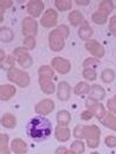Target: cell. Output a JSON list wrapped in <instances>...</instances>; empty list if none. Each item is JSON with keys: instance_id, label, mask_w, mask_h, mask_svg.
Segmentation results:
<instances>
[{"instance_id": "obj_1", "label": "cell", "mask_w": 116, "mask_h": 154, "mask_svg": "<svg viewBox=\"0 0 116 154\" xmlns=\"http://www.w3.org/2000/svg\"><path fill=\"white\" fill-rule=\"evenodd\" d=\"M52 133V124L51 122L42 116L31 118L27 124V134L29 138L36 141H42L48 139Z\"/></svg>"}, {"instance_id": "obj_2", "label": "cell", "mask_w": 116, "mask_h": 154, "mask_svg": "<svg viewBox=\"0 0 116 154\" xmlns=\"http://www.w3.org/2000/svg\"><path fill=\"white\" fill-rule=\"evenodd\" d=\"M69 35L70 30L65 24H62V26L57 27L56 29H54L49 34V46H50V49L55 52L62 51L65 48V38L69 37Z\"/></svg>"}, {"instance_id": "obj_3", "label": "cell", "mask_w": 116, "mask_h": 154, "mask_svg": "<svg viewBox=\"0 0 116 154\" xmlns=\"http://www.w3.org/2000/svg\"><path fill=\"white\" fill-rule=\"evenodd\" d=\"M39 82L41 86V89L42 92L46 94V95H50L55 92L56 87L55 84L52 82V78H54V69H51L50 66H41L39 69Z\"/></svg>"}, {"instance_id": "obj_4", "label": "cell", "mask_w": 116, "mask_h": 154, "mask_svg": "<svg viewBox=\"0 0 116 154\" xmlns=\"http://www.w3.org/2000/svg\"><path fill=\"white\" fill-rule=\"evenodd\" d=\"M7 78L8 80H11L12 82H14L19 87H27L30 82V78L27 72H24L22 69H16L15 66L11 67L7 71Z\"/></svg>"}, {"instance_id": "obj_5", "label": "cell", "mask_w": 116, "mask_h": 154, "mask_svg": "<svg viewBox=\"0 0 116 154\" xmlns=\"http://www.w3.org/2000/svg\"><path fill=\"white\" fill-rule=\"evenodd\" d=\"M101 131L96 125H85V139L89 148H96L100 144Z\"/></svg>"}, {"instance_id": "obj_6", "label": "cell", "mask_w": 116, "mask_h": 154, "mask_svg": "<svg viewBox=\"0 0 116 154\" xmlns=\"http://www.w3.org/2000/svg\"><path fill=\"white\" fill-rule=\"evenodd\" d=\"M86 108H87V110H89L99 121L102 119L103 116L106 115L105 107H103V104L100 103L99 101L92 100V99H87V100H86Z\"/></svg>"}, {"instance_id": "obj_7", "label": "cell", "mask_w": 116, "mask_h": 154, "mask_svg": "<svg viewBox=\"0 0 116 154\" xmlns=\"http://www.w3.org/2000/svg\"><path fill=\"white\" fill-rule=\"evenodd\" d=\"M57 21H58V14L52 8L46 9L43 16L41 17V24L44 28H52L57 24Z\"/></svg>"}, {"instance_id": "obj_8", "label": "cell", "mask_w": 116, "mask_h": 154, "mask_svg": "<svg viewBox=\"0 0 116 154\" xmlns=\"http://www.w3.org/2000/svg\"><path fill=\"white\" fill-rule=\"evenodd\" d=\"M51 65L55 71H57L61 74H67L71 71V63L62 57H55L51 60Z\"/></svg>"}, {"instance_id": "obj_9", "label": "cell", "mask_w": 116, "mask_h": 154, "mask_svg": "<svg viewBox=\"0 0 116 154\" xmlns=\"http://www.w3.org/2000/svg\"><path fill=\"white\" fill-rule=\"evenodd\" d=\"M86 50L95 57V58H102L105 56V48L95 39H89L85 44Z\"/></svg>"}, {"instance_id": "obj_10", "label": "cell", "mask_w": 116, "mask_h": 154, "mask_svg": "<svg viewBox=\"0 0 116 154\" xmlns=\"http://www.w3.org/2000/svg\"><path fill=\"white\" fill-rule=\"evenodd\" d=\"M37 28H39V24L33 17H24L22 20V32L26 37L36 35Z\"/></svg>"}, {"instance_id": "obj_11", "label": "cell", "mask_w": 116, "mask_h": 154, "mask_svg": "<svg viewBox=\"0 0 116 154\" xmlns=\"http://www.w3.org/2000/svg\"><path fill=\"white\" fill-rule=\"evenodd\" d=\"M55 108V103L52 100H49V99H45V100L39 101V103L35 106V111L39 114V115L45 116L48 114H50Z\"/></svg>"}, {"instance_id": "obj_12", "label": "cell", "mask_w": 116, "mask_h": 154, "mask_svg": "<svg viewBox=\"0 0 116 154\" xmlns=\"http://www.w3.org/2000/svg\"><path fill=\"white\" fill-rule=\"evenodd\" d=\"M44 9V2L41 0H31L27 5V11L33 17H37Z\"/></svg>"}, {"instance_id": "obj_13", "label": "cell", "mask_w": 116, "mask_h": 154, "mask_svg": "<svg viewBox=\"0 0 116 154\" xmlns=\"http://www.w3.org/2000/svg\"><path fill=\"white\" fill-rule=\"evenodd\" d=\"M71 96V86L66 81H61L57 87V97L61 101H67Z\"/></svg>"}, {"instance_id": "obj_14", "label": "cell", "mask_w": 116, "mask_h": 154, "mask_svg": "<svg viewBox=\"0 0 116 154\" xmlns=\"http://www.w3.org/2000/svg\"><path fill=\"white\" fill-rule=\"evenodd\" d=\"M55 137L58 141L65 143L71 137V131L67 126H63V125H58L55 130Z\"/></svg>"}, {"instance_id": "obj_15", "label": "cell", "mask_w": 116, "mask_h": 154, "mask_svg": "<svg viewBox=\"0 0 116 154\" xmlns=\"http://www.w3.org/2000/svg\"><path fill=\"white\" fill-rule=\"evenodd\" d=\"M16 93V88L13 85H1L0 87V99L2 101L11 100Z\"/></svg>"}, {"instance_id": "obj_16", "label": "cell", "mask_w": 116, "mask_h": 154, "mask_svg": "<svg viewBox=\"0 0 116 154\" xmlns=\"http://www.w3.org/2000/svg\"><path fill=\"white\" fill-rule=\"evenodd\" d=\"M106 96V92H105V88L100 85H93L91 86V94H89V97L88 99H92V100L99 101L103 100Z\"/></svg>"}, {"instance_id": "obj_17", "label": "cell", "mask_w": 116, "mask_h": 154, "mask_svg": "<svg viewBox=\"0 0 116 154\" xmlns=\"http://www.w3.org/2000/svg\"><path fill=\"white\" fill-rule=\"evenodd\" d=\"M100 122L106 128H108L113 131H116V115L111 114L110 111L106 112V115L103 116L102 119H100Z\"/></svg>"}, {"instance_id": "obj_18", "label": "cell", "mask_w": 116, "mask_h": 154, "mask_svg": "<svg viewBox=\"0 0 116 154\" xmlns=\"http://www.w3.org/2000/svg\"><path fill=\"white\" fill-rule=\"evenodd\" d=\"M78 35H79V37L83 39V41H89L91 37H92L93 35V29L91 28V26L88 24V22H84L83 23V26L79 28V30H78Z\"/></svg>"}, {"instance_id": "obj_19", "label": "cell", "mask_w": 116, "mask_h": 154, "mask_svg": "<svg viewBox=\"0 0 116 154\" xmlns=\"http://www.w3.org/2000/svg\"><path fill=\"white\" fill-rule=\"evenodd\" d=\"M11 149L16 154H24L27 152V145L22 139H14L11 144Z\"/></svg>"}, {"instance_id": "obj_20", "label": "cell", "mask_w": 116, "mask_h": 154, "mask_svg": "<svg viewBox=\"0 0 116 154\" xmlns=\"http://www.w3.org/2000/svg\"><path fill=\"white\" fill-rule=\"evenodd\" d=\"M1 125L6 129H13L16 126V117L13 114H5L1 117Z\"/></svg>"}, {"instance_id": "obj_21", "label": "cell", "mask_w": 116, "mask_h": 154, "mask_svg": "<svg viewBox=\"0 0 116 154\" xmlns=\"http://www.w3.org/2000/svg\"><path fill=\"white\" fill-rule=\"evenodd\" d=\"M69 21L72 26L77 27V26H79V24H81V23L84 22V16H83V14L79 11L76 9V11H72L69 14Z\"/></svg>"}, {"instance_id": "obj_22", "label": "cell", "mask_w": 116, "mask_h": 154, "mask_svg": "<svg viewBox=\"0 0 116 154\" xmlns=\"http://www.w3.org/2000/svg\"><path fill=\"white\" fill-rule=\"evenodd\" d=\"M57 122L58 125H63V126H67L69 123L71 122V115L69 111L66 110H61L57 114Z\"/></svg>"}, {"instance_id": "obj_23", "label": "cell", "mask_w": 116, "mask_h": 154, "mask_svg": "<svg viewBox=\"0 0 116 154\" xmlns=\"http://www.w3.org/2000/svg\"><path fill=\"white\" fill-rule=\"evenodd\" d=\"M114 9V5H113V0H103L101 1L100 5H99V12L105 14V15H108L109 13H111Z\"/></svg>"}, {"instance_id": "obj_24", "label": "cell", "mask_w": 116, "mask_h": 154, "mask_svg": "<svg viewBox=\"0 0 116 154\" xmlns=\"http://www.w3.org/2000/svg\"><path fill=\"white\" fill-rule=\"evenodd\" d=\"M13 38H14L13 31L11 30L9 28L1 27V29H0V39H1V42H4V43H9V42L13 41Z\"/></svg>"}, {"instance_id": "obj_25", "label": "cell", "mask_w": 116, "mask_h": 154, "mask_svg": "<svg viewBox=\"0 0 116 154\" xmlns=\"http://www.w3.org/2000/svg\"><path fill=\"white\" fill-rule=\"evenodd\" d=\"M115 79V72L111 69H106L101 72V80L105 84H110Z\"/></svg>"}, {"instance_id": "obj_26", "label": "cell", "mask_w": 116, "mask_h": 154, "mask_svg": "<svg viewBox=\"0 0 116 154\" xmlns=\"http://www.w3.org/2000/svg\"><path fill=\"white\" fill-rule=\"evenodd\" d=\"M73 92H74L76 95H85V94L91 93V86L88 85L87 82H79V84L74 87Z\"/></svg>"}, {"instance_id": "obj_27", "label": "cell", "mask_w": 116, "mask_h": 154, "mask_svg": "<svg viewBox=\"0 0 116 154\" xmlns=\"http://www.w3.org/2000/svg\"><path fill=\"white\" fill-rule=\"evenodd\" d=\"M8 140H9V137L6 133L0 134V154H9Z\"/></svg>"}, {"instance_id": "obj_28", "label": "cell", "mask_w": 116, "mask_h": 154, "mask_svg": "<svg viewBox=\"0 0 116 154\" xmlns=\"http://www.w3.org/2000/svg\"><path fill=\"white\" fill-rule=\"evenodd\" d=\"M55 6L57 7V9L65 12V11H69L72 8V2L70 0H56L55 1Z\"/></svg>"}, {"instance_id": "obj_29", "label": "cell", "mask_w": 116, "mask_h": 154, "mask_svg": "<svg viewBox=\"0 0 116 154\" xmlns=\"http://www.w3.org/2000/svg\"><path fill=\"white\" fill-rule=\"evenodd\" d=\"M17 62H19V64H20L22 67L29 69L31 65H33V58L30 57V54H24V56H22V57H20V58H17Z\"/></svg>"}, {"instance_id": "obj_30", "label": "cell", "mask_w": 116, "mask_h": 154, "mask_svg": "<svg viewBox=\"0 0 116 154\" xmlns=\"http://www.w3.org/2000/svg\"><path fill=\"white\" fill-rule=\"evenodd\" d=\"M71 149L76 154H83L85 152V144L81 140H76V141L72 143Z\"/></svg>"}, {"instance_id": "obj_31", "label": "cell", "mask_w": 116, "mask_h": 154, "mask_svg": "<svg viewBox=\"0 0 116 154\" xmlns=\"http://www.w3.org/2000/svg\"><path fill=\"white\" fill-rule=\"evenodd\" d=\"M92 20L94 23H96V24H105V23L107 22V15H105V14H102L100 13L99 11L98 12H95L94 14L92 15Z\"/></svg>"}, {"instance_id": "obj_32", "label": "cell", "mask_w": 116, "mask_h": 154, "mask_svg": "<svg viewBox=\"0 0 116 154\" xmlns=\"http://www.w3.org/2000/svg\"><path fill=\"white\" fill-rule=\"evenodd\" d=\"M73 137L77 138L78 140H81V139L85 138V125H77L73 130Z\"/></svg>"}, {"instance_id": "obj_33", "label": "cell", "mask_w": 116, "mask_h": 154, "mask_svg": "<svg viewBox=\"0 0 116 154\" xmlns=\"http://www.w3.org/2000/svg\"><path fill=\"white\" fill-rule=\"evenodd\" d=\"M83 77L85 78L86 80L94 81V80H96L98 74H96V72H95L94 69H84V71H83Z\"/></svg>"}, {"instance_id": "obj_34", "label": "cell", "mask_w": 116, "mask_h": 154, "mask_svg": "<svg viewBox=\"0 0 116 154\" xmlns=\"http://www.w3.org/2000/svg\"><path fill=\"white\" fill-rule=\"evenodd\" d=\"M23 44L28 50H33L36 46V39H35L34 36H27L23 41Z\"/></svg>"}, {"instance_id": "obj_35", "label": "cell", "mask_w": 116, "mask_h": 154, "mask_svg": "<svg viewBox=\"0 0 116 154\" xmlns=\"http://www.w3.org/2000/svg\"><path fill=\"white\" fill-rule=\"evenodd\" d=\"M83 65H84L85 69H94L99 65V62H98L96 58H87Z\"/></svg>"}, {"instance_id": "obj_36", "label": "cell", "mask_w": 116, "mask_h": 154, "mask_svg": "<svg viewBox=\"0 0 116 154\" xmlns=\"http://www.w3.org/2000/svg\"><path fill=\"white\" fill-rule=\"evenodd\" d=\"M27 54H28V49L26 46H19V48L14 49V51H13V56L17 57V58H20V57H22Z\"/></svg>"}, {"instance_id": "obj_37", "label": "cell", "mask_w": 116, "mask_h": 154, "mask_svg": "<svg viewBox=\"0 0 116 154\" xmlns=\"http://www.w3.org/2000/svg\"><path fill=\"white\" fill-rule=\"evenodd\" d=\"M107 108H108V110L111 114L116 115V95L107 101Z\"/></svg>"}, {"instance_id": "obj_38", "label": "cell", "mask_w": 116, "mask_h": 154, "mask_svg": "<svg viewBox=\"0 0 116 154\" xmlns=\"http://www.w3.org/2000/svg\"><path fill=\"white\" fill-rule=\"evenodd\" d=\"M6 63V65H4L2 66V69H9L11 67H13L14 66V63H15V59H14V56H8L7 58H6V60L2 63V64H5ZM1 64V65H2Z\"/></svg>"}, {"instance_id": "obj_39", "label": "cell", "mask_w": 116, "mask_h": 154, "mask_svg": "<svg viewBox=\"0 0 116 154\" xmlns=\"http://www.w3.org/2000/svg\"><path fill=\"white\" fill-rule=\"evenodd\" d=\"M109 31L116 36V15H113L109 20Z\"/></svg>"}, {"instance_id": "obj_40", "label": "cell", "mask_w": 116, "mask_h": 154, "mask_svg": "<svg viewBox=\"0 0 116 154\" xmlns=\"http://www.w3.org/2000/svg\"><path fill=\"white\" fill-rule=\"evenodd\" d=\"M105 143L109 148H114V147H116V137L115 136H108L105 139Z\"/></svg>"}, {"instance_id": "obj_41", "label": "cell", "mask_w": 116, "mask_h": 154, "mask_svg": "<svg viewBox=\"0 0 116 154\" xmlns=\"http://www.w3.org/2000/svg\"><path fill=\"white\" fill-rule=\"evenodd\" d=\"M55 154H76L72 149H67V148H65V147H58L57 149H56V152Z\"/></svg>"}, {"instance_id": "obj_42", "label": "cell", "mask_w": 116, "mask_h": 154, "mask_svg": "<svg viewBox=\"0 0 116 154\" xmlns=\"http://www.w3.org/2000/svg\"><path fill=\"white\" fill-rule=\"evenodd\" d=\"M12 5H13V1H11V0H0V9H6V8H9L12 7Z\"/></svg>"}, {"instance_id": "obj_43", "label": "cell", "mask_w": 116, "mask_h": 154, "mask_svg": "<svg viewBox=\"0 0 116 154\" xmlns=\"http://www.w3.org/2000/svg\"><path fill=\"white\" fill-rule=\"evenodd\" d=\"M93 116L94 115H93L89 110H86L84 112H81V119H84V121H89Z\"/></svg>"}, {"instance_id": "obj_44", "label": "cell", "mask_w": 116, "mask_h": 154, "mask_svg": "<svg viewBox=\"0 0 116 154\" xmlns=\"http://www.w3.org/2000/svg\"><path fill=\"white\" fill-rule=\"evenodd\" d=\"M76 4L77 5H81V6H87V5H89V1L88 0H86V1H84V0H77Z\"/></svg>"}, {"instance_id": "obj_45", "label": "cell", "mask_w": 116, "mask_h": 154, "mask_svg": "<svg viewBox=\"0 0 116 154\" xmlns=\"http://www.w3.org/2000/svg\"><path fill=\"white\" fill-rule=\"evenodd\" d=\"M0 52H1V58H0V63L2 64V63H4V62H5V60H6V59H5V57H6V54H5V51H4V50H1Z\"/></svg>"}, {"instance_id": "obj_46", "label": "cell", "mask_w": 116, "mask_h": 154, "mask_svg": "<svg viewBox=\"0 0 116 154\" xmlns=\"http://www.w3.org/2000/svg\"><path fill=\"white\" fill-rule=\"evenodd\" d=\"M113 5H114V8H116V1H113Z\"/></svg>"}, {"instance_id": "obj_47", "label": "cell", "mask_w": 116, "mask_h": 154, "mask_svg": "<svg viewBox=\"0 0 116 154\" xmlns=\"http://www.w3.org/2000/svg\"><path fill=\"white\" fill-rule=\"evenodd\" d=\"M91 154H100V153H98V152H93V153H91Z\"/></svg>"}]
</instances>
